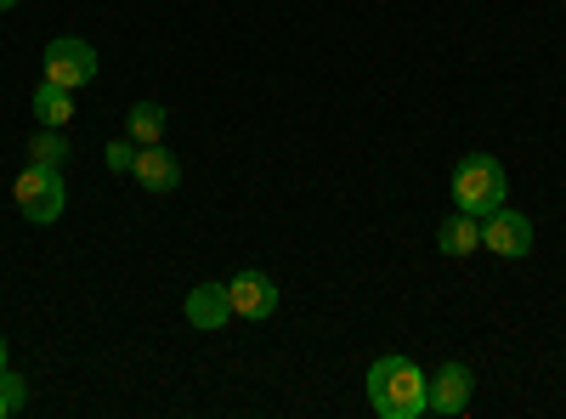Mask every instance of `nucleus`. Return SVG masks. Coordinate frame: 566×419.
<instances>
[{"label": "nucleus", "mask_w": 566, "mask_h": 419, "mask_svg": "<svg viewBox=\"0 0 566 419\" xmlns=\"http://www.w3.org/2000/svg\"><path fill=\"white\" fill-rule=\"evenodd\" d=\"M424 391H431V375H419V368L408 357H374L368 368V402L380 419H419V413H431L424 408Z\"/></svg>", "instance_id": "f257e3e1"}, {"label": "nucleus", "mask_w": 566, "mask_h": 419, "mask_svg": "<svg viewBox=\"0 0 566 419\" xmlns=\"http://www.w3.org/2000/svg\"><path fill=\"white\" fill-rule=\"evenodd\" d=\"M504 199H510V176H504V165L493 159V154H470L459 170H453V205L464 210V216H493V210H504Z\"/></svg>", "instance_id": "f03ea898"}, {"label": "nucleus", "mask_w": 566, "mask_h": 419, "mask_svg": "<svg viewBox=\"0 0 566 419\" xmlns=\"http://www.w3.org/2000/svg\"><path fill=\"white\" fill-rule=\"evenodd\" d=\"M12 199H18V216L45 227V221H57L69 193H63V170H45V165H23L18 181H12Z\"/></svg>", "instance_id": "7ed1b4c3"}, {"label": "nucleus", "mask_w": 566, "mask_h": 419, "mask_svg": "<svg viewBox=\"0 0 566 419\" xmlns=\"http://www.w3.org/2000/svg\"><path fill=\"white\" fill-rule=\"evenodd\" d=\"M97 69H103L97 45L80 40V34H57L52 45H45V80H57V85H69V91L91 85V80H97Z\"/></svg>", "instance_id": "20e7f679"}, {"label": "nucleus", "mask_w": 566, "mask_h": 419, "mask_svg": "<svg viewBox=\"0 0 566 419\" xmlns=\"http://www.w3.org/2000/svg\"><path fill=\"white\" fill-rule=\"evenodd\" d=\"M482 250H493V255H504V261H522V255H533V221L522 216V210H493V216H482Z\"/></svg>", "instance_id": "39448f33"}, {"label": "nucleus", "mask_w": 566, "mask_h": 419, "mask_svg": "<svg viewBox=\"0 0 566 419\" xmlns=\"http://www.w3.org/2000/svg\"><path fill=\"white\" fill-rule=\"evenodd\" d=\"M470 391H476V375H470L464 363H442L431 375V391H424V408H431V413H464Z\"/></svg>", "instance_id": "423d86ee"}, {"label": "nucleus", "mask_w": 566, "mask_h": 419, "mask_svg": "<svg viewBox=\"0 0 566 419\" xmlns=\"http://www.w3.org/2000/svg\"><path fill=\"white\" fill-rule=\"evenodd\" d=\"M227 301H232V317H255L261 323V317L277 312V284H272L266 272H239L227 284Z\"/></svg>", "instance_id": "0eeeda50"}, {"label": "nucleus", "mask_w": 566, "mask_h": 419, "mask_svg": "<svg viewBox=\"0 0 566 419\" xmlns=\"http://www.w3.org/2000/svg\"><path fill=\"white\" fill-rule=\"evenodd\" d=\"M130 176H136L148 193H176V188H181V165H176V154H170L165 143L136 148V165H130Z\"/></svg>", "instance_id": "6e6552de"}, {"label": "nucleus", "mask_w": 566, "mask_h": 419, "mask_svg": "<svg viewBox=\"0 0 566 419\" xmlns=\"http://www.w3.org/2000/svg\"><path fill=\"white\" fill-rule=\"evenodd\" d=\"M187 323L193 329H227L232 323V301H227V284H199L193 295H187Z\"/></svg>", "instance_id": "1a4fd4ad"}, {"label": "nucleus", "mask_w": 566, "mask_h": 419, "mask_svg": "<svg viewBox=\"0 0 566 419\" xmlns=\"http://www.w3.org/2000/svg\"><path fill=\"white\" fill-rule=\"evenodd\" d=\"M437 250H442V255H470V250H482V221L464 216V210H453V216L437 227Z\"/></svg>", "instance_id": "9d476101"}, {"label": "nucleus", "mask_w": 566, "mask_h": 419, "mask_svg": "<svg viewBox=\"0 0 566 419\" xmlns=\"http://www.w3.org/2000/svg\"><path fill=\"white\" fill-rule=\"evenodd\" d=\"M34 119H40V125H52V130H63V125L74 119V97H69V85L40 80V91H34Z\"/></svg>", "instance_id": "9b49d317"}, {"label": "nucleus", "mask_w": 566, "mask_h": 419, "mask_svg": "<svg viewBox=\"0 0 566 419\" xmlns=\"http://www.w3.org/2000/svg\"><path fill=\"white\" fill-rule=\"evenodd\" d=\"M69 154H74V148H69V136L52 130V125H40V136L29 143V165H45V170H63Z\"/></svg>", "instance_id": "f8f14e48"}, {"label": "nucleus", "mask_w": 566, "mask_h": 419, "mask_svg": "<svg viewBox=\"0 0 566 419\" xmlns=\"http://www.w3.org/2000/svg\"><path fill=\"white\" fill-rule=\"evenodd\" d=\"M125 136H130L136 148L159 143V136H165V108H159V103H136V108H130V119H125Z\"/></svg>", "instance_id": "ddd939ff"}, {"label": "nucleus", "mask_w": 566, "mask_h": 419, "mask_svg": "<svg viewBox=\"0 0 566 419\" xmlns=\"http://www.w3.org/2000/svg\"><path fill=\"white\" fill-rule=\"evenodd\" d=\"M29 402V386L12 375V368H7V375H0V419H7V413H18Z\"/></svg>", "instance_id": "4468645a"}, {"label": "nucleus", "mask_w": 566, "mask_h": 419, "mask_svg": "<svg viewBox=\"0 0 566 419\" xmlns=\"http://www.w3.org/2000/svg\"><path fill=\"white\" fill-rule=\"evenodd\" d=\"M136 165V143H130V136H119V143L108 148V170H130Z\"/></svg>", "instance_id": "2eb2a0df"}, {"label": "nucleus", "mask_w": 566, "mask_h": 419, "mask_svg": "<svg viewBox=\"0 0 566 419\" xmlns=\"http://www.w3.org/2000/svg\"><path fill=\"white\" fill-rule=\"evenodd\" d=\"M7 368H12V357H7V341H0V375H7Z\"/></svg>", "instance_id": "dca6fc26"}, {"label": "nucleus", "mask_w": 566, "mask_h": 419, "mask_svg": "<svg viewBox=\"0 0 566 419\" xmlns=\"http://www.w3.org/2000/svg\"><path fill=\"white\" fill-rule=\"evenodd\" d=\"M12 7H18V0H0V12H12Z\"/></svg>", "instance_id": "f3484780"}]
</instances>
